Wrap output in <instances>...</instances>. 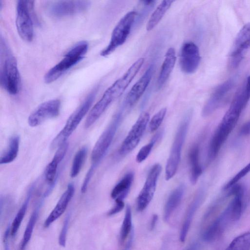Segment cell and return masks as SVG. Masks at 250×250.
I'll return each mask as SVG.
<instances>
[{
  "mask_svg": "<svg viewBox=\"0 0 250 250\" xmlns=\"http://www.w3.org/2000/svg\"><path fill=\"white\" fill-rule=\"evenodd\" d=\"M0 83L1 87L12 95L18 93L21 79L17 60L5 41L0 39Z\"/></svg>",
  "mask_w": 250,
  "mask_h": 250,
  "instance_id": "cell-1",
  "label": "cell"
},
{
  "mask_svg": "<svg viewBox=\"0 0 250 250\" xmlns=\"http://www.w3.org/2000/svg\"><path fill=\"white\" fill-rule=\"evenodd\" d=\"M123 106L113 116L110 123L102 133L91 152V166L87 172L93 175L97 166L104 157L114 139L116 132L124 116L125 109Z\"/></svg>",
  "mask_w": 250,
  "mask_h": 250,
  "instance_id": "cell-2",
  "label": "cell"
},
{
  "mask_svg": "<svg viewBox=\"0 0 250 250\" xmlns=\"http://www.w3.org/2000/svg\"><path fill=\"white\" fill-rule=\"evenodd\" d=\"M88 49V43L85 41H81L72 46L64 55L63 59L45 74V83H50L57 80L65 72L80 62L84 58Z\"/></svg>",
  "mask_w": 250,
  "mask_h": 250,
  "instance_id": "cell-3",
  "label": "cell"
},
{
  "mask_svg": "<svg viewBox=\"0 0 250 250\" xmlns=\"http://www.w3.org/2000/svg\"><path fill=\"white\" fill-rule=\"evenodd\" d=\"M96 90L91 91L69 117L63 128L52 141L50 145L51 149L57 148L62 144L67 142V140L89 111L96 94Z\"/></svg>",
  "mask_w": 250,
  "mask_h": 250,
  "instance_id": "cell-4",
  "label": "cell"
},
{
  "mask_svg": "<svg viewBox=\"0 0 250 250\" xmlns=\"http://www.w3.org/2000/svg\"><path fill=\"white\" fill-rule=\"evenodd\" d=\"M190 113L187 114L180 124L171 146L165 169V179L168 181L176 174L180 160L183 146L191 120Z\"/></svg>",
  "mask_w": 250,
  "mask_h": 250,
  "instance_id": "cell-5",
  "label": "cell"
},
{
  "mask_svg": "<svg viewBox=\"0 0 250 250\" xmlns=\"http://www.w3.org/2000/svg\"><path fill=\"white\" fill-rule=\"evenodd\" d=\"M136 16V11H131L121 18L113 30L108 44L101 51V56L106 57L109 55L125 43L130 32Z\"/></svg>",
  "mask_w": 250,
  "mask_h": 250,
  "instance_id": "cell-6",
  "label": "cell"
},
{
  "mask_svg": "<svg viewBox=\"0 0 250 250\" xmlns=\"http://www.w3.org/2000/svg\"><path fill=\"white\" fill-rule=\"evenodd\" d=\"M34 1L20 0L16 6V25L19 36L24 41L31 42L34 31L32 11Z\"/></svg>",
  "mask_w": 250,
  "mask_h": 250,
  "instance_id": "cell-7",
  "label": "cell"
},
{
  "mask_svg": "<svg viewBox=\"0 0 250 250\" xmlns=\"http://www.w3.org/2000/svg\"><path fill=\"white\" fill-rule=\"evenodd\" d=\"M250 49V22L242 27L235 38L229 54V66L231 68L237 67Z\"/></svg>",
  "mask_w": 250,
  "mask_h": 250,
  "instance_id": "cell-8",
  "label": "cell"
},
{
  "mask_svg": "<svg viewBox=\"0 0 250 250\" xmlns=\"http://www.w3.org/2000/svg\"><path fill=\"white\" fill-rule=\"evenodd\" d=\"M149 120V114L142 112L123 141L119 149L120 156H125L139 144Z\"/></svg>",
  "mask_w": 250,
  "mask_h": 250,
  "instance_id": "cell-9",
  "label": "cell"
},
{
  "mask_svg": "<svg viewBox=\"0 0 250 250\" xmlns=\"http://www.w3.org/2000/svg\"><path fill=\"white\" fill-rule=\"evenodd\" d=\"M161 170L162 167L159 164L154 165L150 168L144 187L137 199L136 208L138 211L145 210L152 200Z\"/></svg>",
  "mask_w": 250,
  "mask_h": 250,
  "instance_id": "cell-10",
  "label": "cell"
},
{
  "mask_svg": "<svg viewBox=\"0 0 250 250\" xmlns=\"http://www.w3.org/2000/svg\"><path fill=\"white\" fill-rule=\"evenodd\" d=\"M61 104L59 99L50 100L42 103L29 115V125L35 127L48 119L57 117L60 113Z\"/></svg>",
  "mask_w": 250,
  "mask_h": 250,
  "instance_id": "cell-11",
  "label": "cell"
},
{
  "mask_svg": "<svg viewBox=\"0 0 250 250\" xmlns=\"http://www.w3.org/2000/svg\"><path fill=\"white\" fill-rule=\"evenodd\" d=\"M201 60L198 47L192 42L182 46L179 58L181 69L186 74H192L197 69Z\"/></svg>",
  "mask_w": 250,
  "mask_h": 250,
  "instance_id": "cell-12",
  "label": "cell"
},
{
  "mask_svg": "<svg viewBox=\"0 0 250 250\" xmlns=\"http://www.w3.org/2000/svg\"><path fill=\"white\" fill-rule=\"evenodd\" d=\"M90 5V1L88 0H59L50 5L49 12L52 16L61 18L81 13Z\"/></svg>",
  "mask_w": 250,
  "mask_h": 250,
  "instance_id": "cell-13",
  "label": "cell"
},
{
  "mask_svg": "<svg viewBox=\"0 0 250 250\" xmlns=\"http://www.w3.org/2000/svg\"><path fill=\"white\" fill-rule=\"evenodd\" d=\"M234 84L233 79H229L217 86L205 104L202 111V116L207 117L214 112L222 104Z\"/></svg>",
  "mask_w": 250,
  "mask_h": 250,
  "instance_id": "cell-14",
  "label": "cell"
},
{
  "mask_svg": "<svg viewBox=\"0 0 250 250\" xmlns=\"http://www.w3.org/2000/svg\"><path fill=\"white\" fill-rule=\"evenodd\" d=\"M234 222L230 210L227 206L222 213L203 231L202 237L204 241L211 242L217 239L227 227Z\"/></svg>",
  "mask_w": 250,
  "mask_h": 250,
  "instance_id": "cell-15",
  "label": "cell"
},
{
  "mask_svg": "<svg viewBox=\"0 0 250 250\" xmlns=\"http://www.w3.org/2000/svg\"><path fill=\"white\" fill-rule=\"evenodd\" d=\"M155 70L154 64H150L142 77L133 85L124 101L127 108L133 106L139 100L149 84Z\"/></svg>",
  "mask_w": 250,
  "mask_h": 250,
  "instance_id": "cell-16",
  "label": "cell"
},
{
  "mask_svg": "<svg viewBox=\"0 0 250 250\" xmlns=\"http://www.w3.org/2000/svg\"><path fill=\"white\" fill-rule=\"evenodd\" d=\"M117 96L109 87L104 92L101 98L90 111L84 123V127L88 128L92 125L100 118L110 104L117 99Z\"/></svg>",
  "mask_w": 250,
  "mask_h": 250,
  "instance_id": "cell-17",
  "label": "cell"
},
{
  "mask_svg": "<svg viewBox=\"0 0 250 250\" xmlns=\"http://www.w3.org/2000/svg\"><path fill=\"white\" fill-rule=\"evenodd\" d=\"M205 195V188H199L190 202L186 212L185 218L180 232V241L184 243L186 239L193 217L202 204Z\"/></svg>",
  "mask_w": 250,
  "mask_h": 250,
  "instance_id": "cell-18",
  "label": "cell"
},
{
  "mask_svg": "<svg viewBox=\"0 0 250 250\" xmlns=\"http://www.w3.org/2000/svg\"><path fill=\"white\" fill-rule=\"evenodd\" d=\"M75 192L74 185L70 183L61 196L55 208L45 219L44 227L48 228L57 220L65 211Z\"/></svg>",
  "mask_w": 250,
  "mask_h": 250,
  "instance_id": "cell-19",
  "label": "cell"
},
{
  "mask_svg": "<svg viewBox=\"0 0 250 250\" xmlns=\"http://www.w3.org/2000/svg\"><path fill=\"white\" fill-rule=\"evenodd\" d=\"M68 148V143L66 142L60 146L56 151L52 161L46 166L44 171L45 179L51 184L52 188L56 181V174L58 165L66 155Z\"/></svg>",
  "mask_w": 250,
  "mask_h": 250,
  "instance_id": "cell-20",
  "label": "cell"
},
{
  "mask_svg": "<svg viewBox=\"0 0 250 250\" xmlns=\"http://www.w3.org/2000/svg\"><path fill=\"white\" fill-rule=\"evenodd\" d=\"M176 60V53L174 48H169L165 56L160 72L157 81V88L161 89L166 83L174 67Z\"/></svg>",
  "mask_w": 250,
  "mask_h": 250,
  "instance_id": "cell-21",
  "label": "cell"
},
{
  "mask_svg": "<svg viewBox=\"0 0 250 250\" xmlns=\"http://www.w3.org/2000/svg\"><path fill=\"white\" fill-rule=\"evenodd\" d=\"M185 191V185L181 184L170 194L166 203L164 209V219L167 221L180 205Z\"/></svg>",
  "mask_w": 250,
  "mask_h": 250,
  "instance_id": "cell-22",
  "label": "cell"
},
{
  "mask_svg": "<svg viewBox=\"0 0 250 250\" xmlns=\"http://www.w3.org/2000/svg\"><path fill=\"white\" fill-rule=\"evenodd\" d=\"M199 146L195 144L190 148L188 159L190 166V181L192 185L196 184L203 172L199 161Z\"/></svg>",
  "mask_w": 250,
  "mask_h": 250,
  "instance_id": "cell-23",
  "label": "cell"
},
{
  "mask_svg": "<svg viewBox=\"0 0 250 250\" xmlns=\"http://www.w3.org/2000/svg\"><path fill=\"white\" fill-rule=\"evenodd\" d=\"M134 179V173L129 172L115 186L111 192V197L115 200L124 201L129 193Z\"/></svg>",
  "mask_w": 250,
  "mask_h": 250,
  "instance_id": "cell-24",
  "label": "cell"
},
{
  "mask_svg": "<svg viewBox=\"0 0 250 250\" xmlns=\"http://www.w3.org/2000/svg\"><path fill=\"white\" fill-rule=\"evenodd\" d=\"M20 145V137L18 135L11 137L8 142L6 149L1 154L0 164H7L13 162L17 158Z\"/></svg>",
  "mask_w": 250,
  "mask_h": 250,
  "instance_id": "cell-25",
  "label": "cell"
},
{
  "mask_svg": "<svg viewBox=\"0 0 250 250\" xmlns=\"http://www.w3.org/2000/svg\"><path fill=\"white\" fill-rule=\"evenodd\" d=\"M174 2L171 0L162 1L151 14L146 26L147 31L152 30L160 22Z\"/></svg>",
  "mask_w": 250,
  "mask_h": 250,
  "instance_id": "cell-26",
  "label": "cell"
},
{
  "mask_svg": "<svg viewBox=\"0 0 250 250\" xmlns=\"http://www.w3.org/2000/svg\"><path fill=\"white\" fill-rule=\"evenodd\" d=\"M33 189L34 185H32V186L29 188L28 190V193L24 202L23 203L13 221L11 226L10 234L12 237L16 236L21 226L22 221L25 215L29 203L32 196Z\"/></svg>",
  "mask_w": 250,
  "mask_h": 250,
  "instance_id": "cell-27",
  "label": "cell"
},
{
  "mask_svg": "<svg viewBox=\"0 0 250 250\" xmlns=\"http://www.w3.org/2000/svg\"><path fill=\"white\" fill-rule=\"evenodd\" d=\"M42 205V202H40L36 209L32 213L23 235L22 241L20 246V250H24L30 240L34 227L38 216L40 208Z\"/></svg>",
  "mask_w": 250,
  "mask_h": 250,
  "instance_id": "cell-28",
  "label": "cell"
},
{
  "mask_svg": "<svg viewBox=\"0 0 250 250\" xmlns=\"http://www.w3.org/2000/svg\"><path fill=\"white\" fill-rule=\"evenodd\" d=\"M87 154V148L86 146L81 147L75 154L70 173L71 178H75L79 174L84 163Z\"/></svg>",
  "mask_w": 250,
  "mask_h": 250,
  "instance_id": "cell-29",
  "label": "cell"
},
{
  "mask_svg": "<svg viewBox=\"0 0 250 250\" xmlns=\"http://www.w3.org/2000/svg\"><path fill=\"white\" fill-rule=\"evenodd\" d=\"M226 250H250V231L235 238Z\"/></svg>",
  "mask_w": 250,
  "mask_h": 250,
  "instance_id": "cell-30",
  "label": "cell"
},
{
  "mask_svg": "<svg viewBox=\"0 0 250 250\" xmlns=\"http://www.w3.org/2000/svg\"><path fill=\"white\" fill-rule=\"evenodd\" d=\"M132 229L131 209L129 205H127L124 220L120 232V242L123 243L126 240Z\"/></svg>",
  "mask_w": 250,
  "mask_h": 250,
  "instance_id": "cell-31",
  "label": "cell"
},
{
  "mask_svg": "<svg viewBox=\"0 0 250 250\" xmlns=\"http://www.w3.org/2000/svg\"><path fill=\"white\" fill-rule=\"evenodd\" d=\"M163 134L162 131L156 133L152 138L150 141L143 146L139 150L136 156V160L138 163H141L145 161L150 154L154 145L160 139Z\"/></svg>",
  "mask_w": 250,
  "mask_h": 250,
  "instance_id": "cell-32",
  "label": "cell"
},
{
  "mask_svg": "<svg viewBox=\"0 0 250 250\" xmlns=\"http://www.w3.org/2000/svg\"><path fill=\"white\" fill-rule=\"evenodd\" d=\"M167 112V108L160 109L151 119L149 123V130L151 132L156 131L162 123Z\"/></svg>",
  "mask_w": 250,
  "mask_h": 250,
  "instance_id": "cell-33",
  "label": "cell"
},
{
  "mask_svg": "<svg viewBox=\"0 0 250 250\" xmlns=\"http://www.w3.org/2000/svg\"><path fill=\"white\" fill-rule=\"evenodd\" d=\"M250 172V162L237 172L224 185L223 190L226 191L233 185L237 184L241 179L247 175Z\"/></svg>",
  "mask_w": 250,
  "mask_h": 250,
  "instance_id": "cell-34",
  "label": "cell"
},
{
  "mask_svg": "<svg viewBox=\"0 0 250 250\" xmlns=\"http://www.w3.org/2000/svg\"><path fill=\"white\" fill-rule=\"evenodd\" d=\"M70 215L68 214L64 220L62 228L59 237V243L62 247H65L66 244V235L68 229Z\"/></svg>",
  "mask_w": 250,
  "mask_h": 250,
  "instance_id": "cell-35",
  "label": "cell"
},
{
  "mask_svg": "<svg viewBox=\"0 0 250 250\" xmlns=\"http://www.w3.org/2000/svg\"><path fill=\"white\" fill-rule=\"evenodd\" d=\"M125 206L124 201L120 200H115L114 206L108 211L107 215L112 216L120 212Z\"/></svg>",
  "mask_w": 250,
  "mask_h": 250,
  "instance_id": "cell-36",
  "label": "cell"
},
{
  "mask_svg": "<svg viewBox=\"0 0 250 250\" xmlns=\"http://www.w3.org/2000/svg\"><path fill=\"white\" fill-rule=\"evenodd\" d=\"M239 134L243 136L250 135V120L245 123L242 126L239 131Z\"/></svg>",
  "mask_w": 250,
  "mask_h": 250,
  "instance_id": "cell-37",
  "label": "cell"
},
{
  "mask_svg": "<svg viewBox=\"0 0 250 250\" xmlns=\"http://www.w3.org/2000/svg\"><path fill=\"white\" fill-rule=\"evenodd\" d=\"M186 250H201V246L199 242H194L191 243Z\"/></svg>",
  "mask_w": 250,
  "mask_h": 250,
  "instance_id": "cell-38",
  "label": "cell"
},
{
  "mask_svg": "<svg viewBox=\"0 0 250 250\" xmlns=\"http://www.w3.org/2000/svg\"><path fill=\"white\" fill-rule=\"evenodd\" d=\"M158 219V217L157 214H153L152 215L149 224V229L150 230H152L155 228Z\"/></svg>",
  "mask_w": 250,
  "mask_h": 250,
  "instance_id": "cell-39",
  "label": "cell"
},
{
  "mask_svg": "<svg viewBox=\"0 0 250 250\" xmlns=\"http://www.w3.org/2000/svg\"><path fill=\"white\" fill-rule=\"evenodd\" d=\"M4 250H10L8 241L4 242Z\"/></svg>",
  "mask_w": 250,
  "mask_h": 250,
  "instance_id": "cell-40",
  "label": "cell"
}]
</instances>
